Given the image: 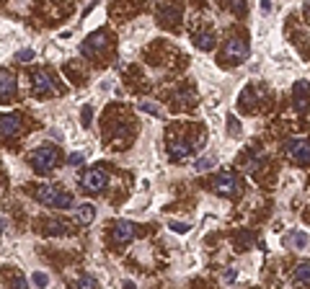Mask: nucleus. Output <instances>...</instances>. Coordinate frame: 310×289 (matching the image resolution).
<instances>
[{
	"mask_svg": "<svg viewBox=\"0 0 310 289\" xmlns=\"http://www.w3.org/2000/svg\"><path fill=\"white\" fill-rule=\"evenodd\" d=\"M34 196L39 199V204L55 206V209H72V204H75L72 194L65 191V189L57 186V183H44V186H39Z\"/></svg>",
	"mask_w": 310,
	"mask_h": 289,
	"instance_id": "obj_1",
	"label": "nucleus"
},
{
	"mask_svg": "<svg viewBox=\"0 0 310 289\" xmlns=\"http://www.w3.org/2000/svg\"><path fill=\"white\" fill-rule=\"evenodd\" d=\"M29 163H31V168H34L39 176H47V173H52L57 165L62 163V155H60L57 147L44 145V147H36V150L29 155Z\"/></svg>",
	"mask_w": 310,
	"mask_h": 289,
	"instance_id": "obj_2",
	"label": "nucleus"
},
{
	"mask_svg": "<svg viewBox=\"0 0 310 289\" xmlns=\"http://www.w3.org/2000/svg\"><path fill=\"white\" fill-rule=\"evenodd\" d=\"M29 86H31V93H34L36 98H42V96H52V93H60L55 77H52L47 70H34V72H31V77H29Z\"/></svg>",
	"mask_w": 310,
	"mask_h": 289,
	"instance_id": "obj_3",
	"label": "nucleus"
},
{
	"mask_svg": "<svg viewBox=\"0 0 310 289\" xmlns=\"http://www.w3.org/2000/svg\"><path fill=\"white\" fill-rule=\"evenodd\" d=\"M285 155L295 165H307L310 163V142L305 137H290L285 142Z\"/></svg>",
	"mask_w": 310,
	"mask_h": 289,
	"instance_id": "obj_4",
	"label": "nucleus"
},
{
	"mask_svg": "<svg viewBox=\"0 0 310 289\" xmlns=\"http://www.w3.org/2000/svg\"><path fill=\"white\" fill-rule=\"evenodd\" d=\"M81 183H83V191L101 194L106 189V183H109V176H106L104 168H88V171L81 173Z\"/></svg>",
	"mask_w": 310,
	"mask_h": 289,
	"instance_id": "obj_5",
	"label": "nucleus"
},
{
	"mask_svg": "<svg viewBox=\"0 0 310 289\" xmlns=\"http://www.w3.org/2000/svg\"><path fill=\"white\" fill-rule=\"evenodd\" d=\"M212 189L222 196H238L241 194V178L232 173V171H222L217 173V178L212 181Z\"/></svg>",
	"mask_w": 310,
	"mask_h": 289,
	"instance_id": "obj_6",
	"label": "nucleus"
},
{
	"mask_svg": "<svg viewBox=\"0 0 310 289\" xmlns=\"http://www.w3.org/2000/svg\"><path fill=\"white\" fill-rule=\"evenodd\" d=\"M222 57L230 62V65H236V62H246L248 60V41L241 39V36H232L227 39V44L222 49Z\"/></svg>",
	"mask_w": 310,
	"mask_h": 289,
	"instance_id": "obj_7",
	"label": "nucleus"
},
{
	"mask_svg": "<svg viewBox=\"0 0 310 289\" xmlns=\"http://www.w3.org/2000/svg\"><path fill=\"white\" fill-rule=\"evenodd\" d=\"M18 93V80L11 70L0 67V103H11Z\"/></svg>",
	"mask_w": 310,
	"mask_h": 289,
	"instance_id": "obj_8",
	"label": "nucleus"
},
{
	"mask_svg": "<svg viewBox=\"0 0 310 289\" xmlns=\"http://www.w3.org/2000/svg\"><path fill=\"white\" fill-rule=\"evenodd\" d=\"M106 47H109V36H106V31H96V34H91V36L83 41L81 52H83L86 57H93V55L104 52Z\"/></svg>",
	"mask_w": 310,
	"mask_h": 289,
	"instance_id": "obj_9",
	"label": "nucleus"
},
{
	"mask_svg": "<svg viewBox=\"0 0 310 289\" xmlns=\"http://www.w3.org/2000/svg\"><path fill=\"white\" fill-rule=\"evenodd\" d=\"M292 96H295V109L300 114H305L310 109V83L307 80H297L295 88H292Z\"/></svg>",
	"mask_w": 310,
	"mask_h": 289,
	"instance_id": "obj_10",
	"label": "nucleus"
},
{
	"mask_svg": "<svg viewBox=\"0 0 310 289\" xmlns=\"http://www.w3.org/2000/svg\"><path fill=\"white\" fill-rule=\"evenodd\" d=\"M189 155H191L189 140H184V137H171V140H168V157H171V163L186 160Z\"/></svg>",
	"mask_w": 310,
	"mask_h": 289,
	"instance_id": "obj_11",
	"label": "nucleus"
},
{
	"mask_svg": "<svg viewBox=\"0 0 310 289\" xmlns=\"http://www.w3.org/2000/svg\"><path fill=\"white\" fill-rule=\"evenodd\" d=\"M21 132L18 114H0V137H16Z\"/></svg>",
	"mask_w": 310,
	"mask_h": 289,
	"instance_id": "obj_12",
	"label": "nucleus"
},
{
	"mask_svg": "<svg viewBox=\"0 0 310 289\" xmlns=\"http://www.w3.org/2000/svg\"><path fill=\"white\" fill-rule=\"evenodd\" d=\"M114 245H127L132 238H135V225L132 222H127V220H119L114 225Z\"/></svg>",
	"mask_w": 310,
	"mask_h": 289,
	"instance_id": "obj_13",
	"label": "nucleus"
},
{
	"mask_svg": "<svg viewBox=\"0 0 310 289\" xmlns=\"http://www.w3.org/2000/svg\"><path fill=\"white\" fill-rule=\"evenodd\" d=\"M191 41H194V47L202 49V52H212L215 44H217V39H215L212 31H197V34L191 36Z\"/></svg>",
	"mask_w": 310,
	"mask_h": 289,
	"instance_id": "obj_14",
	"label": "nucleus"
},
{
	"mask_svg": "<svg viewBox=\"0 0 310 289\" xmlns=\"http://www.w3.org/2000/svg\"><path fill=\"white\" fill-rule=\"evenodd\" d=\"M285 245L287 248H295V251H302L307 245V232H300V230H290L285 235Z\"/></svg>",
	"mask_w": 310,
	"mask_h": 289,
	"instance_id": "obj_15",
	"label": "nucleus"
},
{
	"mask_svg": "<svg viewBox=\"0 0 310 289\" xmlns=\"http://www.w3.org/2000/svg\"><path fill=\"white\" fill-rule=\"evenodd\" d=\"M292 281H295V284H310V261H300V264L295 266Z\"/></svg>",
	"mask_w": 310,
	"mask_h": 289,
	"instance_id": "obj_16",
	"label": "nucleus"
},
{
	"mask_svg": "<svg viewBox=\"0 0 310 289\" xmlns=\"http://www.w3.org/2000/svg\"><path fill=\"white\" fill-rule=\"evenodd\" d=\"M75 217H77V222L81 225H88L93 217H96V209H93V204H81L75 209Z\"/></svg>",
	"mask_w": 310,
	"mask_h": 289,
	"instance_id": "obj_17",
	"label": "nucleus"
},
{
	"mask_svg": "<svg viewBox=\"0 0 310 289\" xmlns=\"http://www.w3.org/2000/svg\"><path fill=\"white\" fill-rule=\"evenodd\" d=\"M49 227H47V232H52V235H67L72 227H70V222H62V220H55V222H47Z\"/></svg>",
	"mask_w": 310,
	"mask_h": 289,
	"instance_id": "obj_18",
	"label": "nucleus"
},
{
	"mask_svg": "<svg viewBox=\"0 0 310 289\" xmlns=\"http://www.w3.org/2000/svg\"><path fill=\"white\" fill-rule=\"evenodd\" d=\"M215 165V160L210 157V155H204V157H197V163H194V168H197V173H204V171H210Z\"/></svg>",
	"mask_w": 310,
	"mask_h": 289,
	"instance_id": "obj_19",
	"label": "nucleus"
},
{
	"mask_svg": "<svg viewBox=\"0 0 310 289\" xmlns=\"http://www.w3.org/2000/svg\"><path fill=\"white\" fill-rule=\"evenodd\" d=\"M137 106H140V111H145V114H150V116H163V111L155 106V103H150V101H140Z\"/></svg>",
	"mask_w": 310,
	"mask_h": 289,
	"instance_id": "obj_20",
	"label": "nucleus"
},
{
	"mask_svg": "<svg viewBox=\"0 0 310 289\" xmlns=\"http://www.w3.org/2000/svg\"><path fill=\"white\" fill-rule=\"evenodd\" d=\"M259 157H261V155H259V150H251V152H248V155H246V157L241 160V165H243L246 171H251L253 165H256V160H259Z\"/></svg>",
	"mask_w": 310,
	"mask_h": 289,
	"instance_id": "obj_21",
	"label": "nucleus"
},
{
	"mask_svg": "<svg viewBox=\"0 0 310 289\" xmlns=\"http://www.w3.org/2000/svg\"><path fill=\"white\" fill-rule=\"evenodd\" d=\"M227 132H230L232 137H236V135H241V124H238V119L232 116V114L227 116Z\"/></svg>",
	"mask_w": 310,
	"mask_h": 289,
	"instance_id": "obj_22",
	"label": "nucleus"
},
{
	"mask_svg": "<svg viewBox=\"0 0 310 289\" xmlns=\"http://www.w3.org/2000/svg\"><path fill=\"white\" fill-rule=\"evenodd\" d=\"M36 55H34V49H21V52H16V60L18 62H31Z\"/></svg>",
	"mask_w": 310,
	"mask_h": 289,
	"instance_id": "obj_23",
	"label": "nucleus"
},
{
	"mask_svg": "<svg viewBox=\"0 0 310 289\" xmlns=\"http://www.w3.org/2000/svg\"><path fill=\"white\" fill-rule=\"evenodd\" d=\"M230 8L236 11V13H246L248 6H246V0H230Z\"/></svg>",
	"mask_w": 310,
	"mask_h": 289,
	"instance_id": "obj_24",
	"label": "nucleus"
},
{
	"mask_svg": "<svg viewBox=\"0 0 310 289\" xmlns=\"http://www.w3.org/2000/svg\"><path fill=\"white\" fill-rule=\"evenodd\" d=\"M81 116H83V127H91V116H93V106H83Z\"/></svg>",
	"mask_w": 310,
	"mask_h": 289,
	"instance_id": "obj_25",
	"label": "nucleus"
},
{
	"mask_svg": "<svg viewBox=\"0 0 310 289\" xmlns=\"http://www.w3.org/2000/svg\"><path fill=\"white\" fill-rule=\"evenodd\" d=\"M96 284H98V281H96L93 276H88V274H83L81 279H77V286H86V289H88V286H96Z\"/></svg>",
	"mask_w": 310,
	"mask_h": 289,
	"instance_id": "obj_26",
	"label": "nucleus"
},
{
	"mask_svg": "<svg viewBox=\"0 0 310 289\" xmlns=\"http://www.w3.org/2000/svg\"><path fill=\"white\" fill-rule=\"evenodd\" d=\"M31 281H34L36 286H47V274H42V271H36V274L31 276Z\"/></svg>",
	"mask_w": 310,
	"mask_h": 289,
	"instance_id": "obj_27",
	"label": "nucleus"
},
{
	"mask_svg": "<svg viewBox=\"0 0 310 289\" xmlns=\"http://www.w3.org/2000/svg\"><path fill=\"white\" fill-rule=\"evenodd\" d=\"M191 98H194V93H191V91H181V93H176V96H173V101H181V103H189Z\"/></svg>",
	"mask_w": 310,
	"mask_h": 289,
	"instance_id": "obj_28",
	"label": "nucleus"
},
{
	"mask_svg": "<svg viewBox=\"0 0 310 289\" xmlns=\"http://www.w3.org/2000/svg\"><path fill=\"white\" fill-rule=\"evenodd\" d=\"M171 230H173V232H189L191 227H189L186 222H171Z\"/></svg>",
	"mask_w": 310,
	"mask_h": 289,
	"instance_id": "obj_29",
	"label": "nucleus"
},
{
	"mask_svg": "<svg viewBox=\"0 0 310 289\" xmlns=\"http://www.w3.org/2000/svg\"><path fill=\"white\" fill-rule=\"evenodd\" d=\"M236 279H238V271H236V269H227V271H225V281H227V284L236 281Z\"/></svg>",
	"mask_w": 310,
	"mask_h": 289,
	"instance_id": "obj_30",
	"label": "nucleus"
},
{
	"mask_svg": "<svg viewBox=\"0 0 310 289\" xmlns=\"http://www.w3.org/2000/svg\"><path fill=\"white\" fill-rule=\"evenodd\" d=\"M83 163V152H75V155H70V165H81Z\"/></svg>",
	"mask_w": 310,
	"mask_h": 289,
	"instance_id": "obj_31",
	"label": "nucleus"
},
{
	"mask_svg": "<svg viewBox=\"0 0 310 289\" xmlns=\"http://www.w3.org/2000/svg\"><path fill=\"white\" fill-rule=\"evenodd\" d=\"M163 16H166V21H173V16H178V11H173V8H166V11H161Z\"/></svg>",
	"mask_w": 310,
	"mask_h": 289,
	"instance_id": "obj_32",
	"label": "nucleus"
},
{
	"mask_svg": "<svg viewBox=\"0 0 310 289\" xmlns=\"http://www.w3.org/2000/svg\"><path fill=\"white\" fill-rule=\"evenodd\" d=\"M253 240V235H241V238H236V243H251Z\"/></svg>",
	"mask_w": 310,
	"mask_h": 289,
	"instance_id": "obj_33",
	"label": "nucleus"
},
{
	"mask_svg": "<svg viewBox=\"0 0 310 289\" xmlns=\"http://www.w3.org/2000/svg\"><path fill=\"white\" fill-rule=\"evenodd\" d=\"M13 284H16V286H26V279H23V276H13Z\"/></svg>",
	"mask_w": 310,
	"mask_h": 289,
	"instance_id": "obj_34",
	"label": "nucleus"
},
{
	"mask_svg": "<svg viewBox=\"0 0 310 289\" xmlns=\"http://www.w3.org/2000/svg\"><path fill=\"white\" fill-rule=\"evenodd\" d=\"M302 13H305V18L310 21V0H305V8H302Z\"/></svg>",
	"mask_w": 310,
	"mask_h": 289,
	"instance_id": "obj_35",
	"label": "nucleus"
},
{
	"mask_svg": "<svg viewBox=\"0 0 310 289\" xmlns=\"http://www.w3.org/2000/svg\"><path fill=\"white\" fill-rule=\"evenodd\" d=\"M269 8H271V0H261V11H264V13H266V11H269Z\"/></svg>",
	"mask_w": 310,
	"mask_h": 289,
	"instance_id": "obj_36",
	"label": "nucleus"
},
{
	"mask_svg": "<svg viewBox=\"0 0 310 289\" xmlns=\"http://www.w3.org/2000/svg\"><path fill=\"white\" fill-rule=\"evenodd\" d=\"M6 230V220H0V232H3Z\"/></svg>",
	"mask_w": 310,
	"mask_h": 289,
	"instance_id": "obj_37",
	"label": "nucleus"
}]
</instances>
